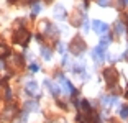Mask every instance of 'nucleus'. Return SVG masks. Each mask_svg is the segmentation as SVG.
Wrapping results in <instances>:
<instances>
[{
    "label": "nucleus",
    "mask_w": 128,
    "mask_h": 123,
    "mask_svg": "<svg viewBox=\"0 0 128 123\" xmlns=\"http://www.w3.org/2000/svg\"><path fill=\"white\" fill-rule=\"evenodd\" d=\"M84 51H86V41H84L80 36H76L74 40H72V43H71V52L76 54V56H79V54H82Z\"/></svg>",
    "instance_id": "1"
},
{
    "label": "nucleus",
    "mask_w": 128,
    "mask_h": 123,
    "mask_svg": "<svg viewBox=\"0 0 128 123\" xmlns=\"http://www.w3.org/2000/svg\"><path fill=\"white\" fill-rule=\"evenodd\" d=\"M30 40V31L22 28V30H16L15 34H13V41L16 44H26V41Z\"/></svg>",
    "instance_id": "2"
},
{
    "label": "nucleus",
    "mask_w": 128,
    "mask_h": 123,
    "mask_svg": "<svg viewBox=\"0 0 128 123\" xmlns=\"http://www.w3.org/2000/svg\"><path fill=\"white\" fill-rule=\"evenodd\" d=\"M58 79H59V86H61V89H62L64 94H77V92H76V89H74V86H72V84L64 77L62 74L58 76Z\"/></svg>",
    "instance_id": "3"
},
{
    "label": "nucleus",
    "mask_w": 128,
    "mask_h": 123,
    "mask_svg": "<svg viewBox=\"0 0 128 123\" xmlns=\"http://www.w3.org/2000/svg\"><path fill=\"white\" fill-rule=\"evenodd\" d=\"M92 26H94L95 33H98L102 36V34H107V31H108V25L104 22H98V20H95L94 23H92Z\"/></svg>",
    "instance_id": "4"
},
{
    "label": "nucleus",
    "mask_w": 128,
    "mask_h": 123,
    "mask_svg": "<svg viewBox=\"0 0 128 123\" xmlns=\"http://www.w3.org/2000/svg\"><path fill=\"white\" fill-rule=\"evenodd\" d=\"M8 66H10L12 69L18 71L20 67L23 66V59H22L20 56H12V58H8Z\"/></svg>",
    "instance_id": "5"
},
{
    "label": "nucleus",
    "mask_w": 128,
    "mask_h": 123,
    "mask_svg": "<svg viewBox=\"0 0 128 123\" xmlns=\"http://www.w3.org/2000/svg\"><path fill=\"white\" fill-rule=\"evenodd\" d=\"M104 79H105L108 84H113L115 79H117V71H113V69H105V71H104Z\"/></svg>",
    "instance_id": "6"
},
{
    "label": "nucleus",
    "mask_w": 128,
    "mask_h": 123,
    "mask_svg": "<svg viewBox=\"0 0 128 123\" xmlns=\"http://www.w3.org/2000/svg\"><path fill=\"white\" fill-rule=\"evenodd\" d=\"M25 90H26V94H30V95H36L38 92V84L34 80H30L25 84Z\"/></svg>",
    "instance_id": "7"
},
{
    "label": "nucleus",
    "mask_w": 128,
    "mask_h": 123,
    "mask_svg": "<svg viewBox=\"0 0 128 123\" xmlns=\"http://www.w3.org/2000/svg\"><path fill=\"white\" fill-rule=\"evenodd\" d=\"M54 18H58V20L66 18V10H64L62 5H56V7H54Z\"/></svg>",
    "instance_id": "8"
},
{
    "label": "nucleus",
    "mask_w": 128,
    "mask_h": 123,
    "mask_svg": "<svg viewBox=\"0 0 128 123\" xmlns=\"http://www.w3.org/2000/svg\"><path fill=\"white\" fill-rule=\"evenodd\" d=\"M44 84H46V89H48L49 92L53 94V95H58V94H59V89H58V86L54 84L53 80H49V79H46V80H44Z\"/></svg>",
    "instance_id": "9"
},
{
    "label": "nucleus",
    "mask_w": 128,
    "mask_h": 123,
    "mask_svg": "<svg viewBox=\"0 0 128 123\" xmlns=\"http://www.w3.org/2000/svg\"><path fill=\"white\" fill-rule=\"evenodd\" d=\"M92 56H94V59L97 61V62H102V61H105V51H100V49L95 48L94 51H92Z\"/></svg>",
    "instance_id": "10"
},
{
    "label": "nucleus",
    "mask_w": 128,
    "mask_h": 123,
    "mask_svg": "<svg viewBox=\"0 0 128 123\" xmlns=\"http://www.w3.org/2000/svg\"><path fill=\"white\" fill-rule=\"evenodd\" d=\"M113 28H115V33H117V36H122V34L125 33V25H123L122 22H115Z\"/></svg>",
    "instance_id": "11"
},
{
    "label": "nucleus",
    "mask_w": 128,
    "mask_h": 123,
    "mask_svg": "<svg viewBox=\"0 0 128 123\" xmlns=\"http://www.w3.org/2000/svg\"><path fill=\"white\" fill-rule=\"evenodd\" d=\"M46 34H48V36H51V38H56L58 34H59V31H58V28H56V26H53V25H48V30H46Z\"/></svg>",
    "instance_id": "12"
},
{
    "label": "nucleus",
    "mask_w": 128,
    "mask_h": 123,
    "mask_svg": "<svg viewBox=\"0 0 128 123\" xmlns=\"http://www.w3.org/2000/svg\"><path fill=\"white\" fill-rule=\"evenodd\" d=\"M108 38H102L100 40V43H98V46H97V49H100V51H107V48H108Z\"/></svg>",
    "instance_id": "13"
},
{
    "label": "nucleus",
    "mask_w": 128,
    "mask_h": 123,
    "mask_svg": "<svg viewBox=\"0 0 128 123\" xmlns=\"http://www.w3.org/2000/svg\"><path fill=\"white\" fill-rule=\"evenodd\" d=\"M51 54H53V52H51V49H49V48H43V49H41V56H43V59L49 61V59H51Z\"/></svg>",
    "instance_id": "14"
},
{
    "label": "nucleus",
    "mask_w": 128,
    "mask_h": 123,
    "mask_svg": "<svg viewBox=\"0 0 128 123\" xmlns=\"http://www.w3.org/2000/svg\"><path fill=\"white\" fill-rule=\"evenodd\" d=\"M40 12H41V5L34 2V4H33V7H31V16H36L38 13H40Z\"/></svg>",
    "instance_id": "15"
},
{
    "label": "nucleus",
    "mask_w": 128,
    "mask_h": 123,
    "mask_svg": "<svg viewBox=\"0 0 128 123\" xmlns=\"http://www.w3.org/2000/svg\"><path fill=\"white\" fill-rule=\"evenodd\" d=\"M25 108H26V112H33V110H38V105H36V102H26Z\"/></svg>",
    "instance_id": "16"
},
{
    "label": "nucleus",
    "mask_w": 128,
    "mask_h": 123,
    "mask_svg": "<svg viewBox=\"0 0 128 123\" xmlns=\"http://www.w3.org/2000/svg\"><path fill=\"white\" fill-rule=\"evenodd\" d=\"M13 115H15V107L7 108V110H5V113H4V116H5V118H12Z\"/></svg>",
    "instance_id": "17"
},
{
    "label": "nucleus",
    "mask_w": 128,
    "mask_h": 123,
    "mask_svg": "<svg viewBox=\"0 0 128 123\" xmlns=\"http://www.w3.org/2000/svg\"><path fill=\"white\" fill-rule=\"evenodd\" d=\"M8 54V46L7 44H0V58H5Z\"/></svg>",
    "instance_id": "18"
},
{
    "label": "nucleus",
    "mask_w": 128,
    "mask_h": 123,
    "mask_svg": "<svg viewBox=\"0 0 128 123\" xmlns=\"http://www.w3.org/2000/svg\"><path fill=\"white\" fill-rule=\"evenodd\" d=\"M120 116H122L123 120H126V118H128V107H123V108L120 110Z\"/></svg>",
    "instance_id": "19"
},
{
    "label": "nucleus",
    "mask_w": 128,
    "mask_h": 123,
    "mask_svg": "<svg viewBox=\"0 0 128 123\" xmlns=\"http://www.w3.org/2000/svg\"><path fill=\"white\" fill-rule=\"evenodd\" d=\"M84 71V64L79 62V64H74V72H82Z\"/></svg>",
    "instance_id": "20"
},
{
    "label": "nucleus",
    "mask_w": 128,
    "mask_h": 123,
    "mask_svg": "<svg viewBox=\"0 0 128 123\" xmlns=\"http://www.w3.org/2000/svg\"><path fill=\"white\" fill-rule=\"evenodd\" d=\"M66 49H68V48H66L64 43H58V51H59V52H66Z\"/></svg>",
    "instance_id": "21"
},
{
    "label": "nucleus",
    "mask_w": 128,
    "mask_h": 123,
    "mask_svg": "<svg viewBox=\"0 0 128 123\" xmlns=\"http://www.w3.org/2000/svg\"><path fill=\"white\" fill-rule=\"evenodd\" d=\"M30 71L31 72H38V71H40V66H38V64H34V62H31L30 64Z\"/></svg>",
    "instance_id": "22"
},
{
    "label": "nucleus",
    "mask_w": 128,
    "mask_h": 123,
    "mask_svg": "<svg viewBox=\"0 0 128 123\" xmlns=\"http://www.w3.org/2000/svg\"><path fill=\"white\" fill-rule=\"evenodd\" d=\"M82 28H84V30H89V28H90V23H89V20H86V18H84V22H82Z\"/></svg>",
    "instance_id": "23"
},
{
    "label": "nucleus",
    "mask_w": 128,
    "mask_h": 123,
    "mask_svg": "<svg viewBox=\"0 0 128 123\" xmlns=\"http://www.w3.org/2000/svg\"><path fill=\"white\" fill-rule=\"evenodd\" d=\"M98 5H102V7H107V5L110 4V0H97Z\"/></svg>",
    "instance_id": "24"
},
{
    "label": "nucleus",
    "mask_w": 128,
    "mask_h": 123,
    "mask_svg": "<svg viewBox=\"0 0 128 123\" xmlns=\"http://www.w3.org/2000/svg\"><path fill=\"white\" fill-rule=\"evenodd\" d=\"M123 2H125V5H126V4H128V0H123Z\"/></svg>",
    "instance_id": "25"
},
{
    "label": "nucleus",
    "mask_w": 128,
    "mask_h": 123,
    "mask_svg": "<svg viewBox=\"0 0 128 123\" xmlns=\"http://www.w3.org/2000/svg\"><path fill=\"white\" fill-rule=\"evenodd\" d=\"M126 22H128V13H126Z\"/></svg>",
    "instance_id": "26"
},
{
    "label": "nucleus",
    "mask_w": 128,
    "mask_h": 123,
    "mask_svg": "<svg viewBox=\"0 0 128 123\" xmlns=\"http://www.w3.org/2000/svg\"><path fill=\"white\" fill-rule=\"evenodd\" d=\"M26 2H30V0H26Z\"/></svg>",
    "instance_id": "27"
},
{
    "label": "nucleus",
    "mask_w": 128,
    "mask_h": 123,
    "mask_svg": "<svg viewBox=\"0 0 128 123\" xmlns=\"http://www.w3.org/2000/svg\"><path fill=\"white\" fill-rule=\"evenodd\" d=\"M10 2H13V0H10Z\"/></svg>",
    "instance_id": "28"
},
{
    "label": "nucleus",
    "mask_w": 128,
    "mask_h": 123,
    "mask_svg": "<svg viewBox=\"0 0 128 123\" xmlns=\"http://www.w3.org/2000/svg\"><path fill=\"white\" fill-rule=\"evenodd\" d=\"M0 67H2V66H0Z\"/></svg>",
    "instance_id": "29"
}]
</instances>
